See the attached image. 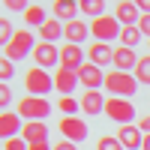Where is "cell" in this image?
Instances as JSON below:
<instances>
[{
	"mask_svg": "<svg viewBox=\"0 0 150 150\" xmlns=\"http://www.w3.org/2000/svg\"><path fill=\"white\" fill-rule=\"evenodd\" d=\"M102 87H105V90H111V96L129 99L132 93H138L141 84H138V78H135L132 72H117V69H114V72L105 75V84H102Z\"/></svg>",
	"mask_w": 150,
	"mask_h": 150,
	"instance_id": "6da1fadb",
	"label": "cell"
},
{
	"mask_svg": "<svg viewBox=\"0 0 150 150\" xmlns=\"http://www.w3.org/2000/svg\"><path fill=\"white\" fill-rule=\"evenodd\" d=\"M135 114H138V111H135V105L129 102V99H120V96L105 99V117L120 123V126H129V123L135 120Z\"/></svg>",
	"mask_w": 150,
	"mask_h": 150,
	"instance_id": "7a4b0ae2",
	"label": "cell"
},
{
	"mask_svg": "<svg viewBox=\"0 0 150 150\" xmlns=\"http://www.w3.org/2000/svg\"><path fill=\"white\" fill-rule=\"evenodd\" d=\"M18 114L27 117V123H33V120L45 123V117L51 114V102L42 99V96H24L21 102H18Z\"/></svg>",
	"mask_w": 150,
	"mask_h": 150,
	"instance_id": "3957f363",
	"label": "cell"
},
{
	"mask_svg": "<svg viewBox=\"0 0 150 150\" xmlns=\"http://www.w3.org/2000/svg\"><path fill=\"white\" fill-rule=\"evenodd\" d=\"M24 87H27L30 96H42V99H45L48 90H54V78H51L45 69L33 66V69H27V75H24Z\"/></svg>",
	"mask_w": 150,
	"mask_h": 150,
	"instance_id": "277c9868",
	"label": "cell"
},
{
	"mask_svg": "<svg viewBox=\"0 0 150 150\" xmlns=\"http://www.w3.org/2000/svg\"><path fill=\"white\" fill-rule=\"evenodd\" d=\"M33 33L30 30H18L15 36H12V42L6 45V60H12V63H18V60H24L27 54H33Z\"/></svg>",
	"mask_w": 150,
	"mask_h": 150,
	"instance_id": "5b68a950",
	"label": "cell"
},
{
	"mask_svg": "<svg viewBox=\"0 0 150 150\" xmlns=\"http://www.w3.org/2000/svg\"><path fill=\"white\" fill-rule=\"evenodd\" d=\"M90 30H93V36H96L99 42H105V45H108V42H114L117 36H120L123 27H120V21H117L114 15H102V18H96V21H93V27H90Z\"/></svg>",
	"mask_w": 150,
	"mask_h": 150,
	"instance_id": "8992f818",
	"label": "cell"
},
{
	"mask_svg": "<svg viewBox=\"0 0 150 150\" xmlns=\"http://www.w3.org/2000/svg\"><path fill=\"white\" fill-rule=\"evenodd\" d=\"M33 60L39 69H48V66H60V48L51 45V42H36L33 48Z\"/></svg>",
	"mask_w": 150,
	"mask_h": 150,
	"instance_id": "52a82bcc",
	"label": "cell"
},
{
	"mask_svg": "<svg viewBox=\"0 0 150 150\" xmlns=\"http://www.w3.org/2000/svg\"><path fill=\"white\" fill-rule=\"evenodd\" d=\"M60 135H63L66 141L78 144V141L87 138V123L81 117H63V120H60Z\"/></svg>",
	"mask_w": 150,
	"mask_h": 150,
	"instance_id": "ba28073f",
	"label": "cell"
},
{
	"mask_svg": "<svg viewBox=\"0 0 150 150\" xmlns=\"http://www.w3.org/2000/svg\"><path fill=\"white\" fill-rule=\"evenodd\" d=\"M78 84H84L87 90H99V87L105 84V72L99 66H93V63H84L78 69Z\"/></svg>",
	"mask_w": 150,
	"mask_h": 150,
	"instance_id": "9c48e42d",
	"label": "cell"
},
{
	"mask_svg": "<svg viewBox=\"0 0 150 150\" xmlns=\"http://www.w3.org/2000/svg\"><path fill=\"white\" fill-rule=\"evenodd\" d=\"M60 66L63 69H72V72H78L84 66V51H81V45H63L60 48Z\"/></svg>",
	"mask_w": 150,
	"mask_h": 150,
	"instance_id": "30bf717a",
	"label": "cell"
},
{
	"mask_svg": "<svg viewBox=\"0 0 150 150\" xmlns=\"http://www.w3.org/2000/svg\"><path fill=\"white\" fill-rule=\"evenodd\" d=\"M75 87H78V72L57 66V72H54V90H57V93H63V96H72Z\"/></svg>",
	"mask_w": 150,
	"mask_h": 150,
	"instance_id": "8fae6325",
	"label": "cell"
},
{
	"mask_svg": "<svg viewBox=\"0 0 150 150\" xmlns=\"http://www.w3.org/2000/svg\"><path fill=\"white\" fill-rule=\"evenodd\" d=\"M114 18L120 21V27H138V21H141V9L138 3H117V12H114Z\"/></svg>",
	"mask_w": 150,
	"mask_h": 150,
	"instance_id": "7c38bea8",
	"label": "cell"
},
{
	"mask_svg": "<svg viewBox=\"0 0 150 150\" xmlns=\"http://www.w3.org/2000/svg\"><path fill=\"white\" fill-rule=\"evenodd\" d=\"M87 57H90V63H93V66L102 69V66H111V63H114V48L105 45V42H93V45H90V51H87Z\"/></svg>",
	"mask_w": 150,
	"mask_h": 150,
	"instance_id": "4fadbf2b",
	"label": "cell"
},
{
	"mask_svg": "<svg viewBox=\"0 0 150 150\" xmlns=\"http://www.w3.org/2000/svg\"><path fill=\"white\" fill-rule=\"evenodd\" d=\"M117 141L126 147V150H141V144H144V135H141V129L138 126H120L117 129Z\"/></svg>",
	"mask_w": 150,
	"mask_h": 150,
	"instance_id": "5bb4252c",
	"label": "cell"
},
{
	"mask_svg": "<svg viewBox=\"0 0 150 150\" xmlns=\"http://www.w3.org/2000/svg\"><path fill=\"white\" fill-rule=\"evenodd\" d=\"M24 126H21V114L15 111V114H12V111H6V114H0V138H18V132H21Z\"/></svg>",
	"mask_w": 150,
	"mask_h": 150,
	"instance_id": "9a60e30c",
	"label": "cell"
},
{
	"mask_svg": "<svg viewBox=\"0 0 150 150\" xmlns=\"http://www.w3.org/2000/svg\"><path fill=\"white\" fill-rule=\"evenodd\" d=\"M21 138L27 141V144H48V126L39 120H33V123H24V129H21Z\"/></svg>",
	"mask_w": 150,
	"mask_h": 150,
	"instance_id": "2e32d148",
	"label": "cell"
},
{
	"mask_svg": "<svg viewBox=\"0 0 150 150\" xmlns=\"http://www.w3.org/2000/svg\"><path fill=\"white\" fill-rule=\"evenodd\" d=\"M81 111L84 114H105V96L99 90H87L81 96Z\"/></svg>",
	"mask_w": 150,
	"mask_h": 150,
	"instance_id": "e0dca14e",
	"label": "cell"
},
{
	"mask_svg": "<svg viewBox=\"0 0 150 150\" xmlns=\"http://www.w3.org/2000/svg\"><path fill=\"white\" fill-rule=\"evenodd\" d=\"M63 36L69 39V45H78V42H84L87 36H90V27H87L81 18H75V21H69L63 27Z\"/></svg>",
	"mask_w": 150,
	"mask_h": 150,
	"instance_id": "ac0fdd59",
	"label": "cell"
},
{
	"mask_svg": "<svg viewBox=\"0 0 150 150\" xmlns=\"http://www.w3.org/2000/svg\"><path fill=\"white\" fill-rule=\"evenodd\" d=\"M114 66H117V72H135V66H138V57H135V51L132 48H117L114 51Z\"/></svg>",
	"mask_w": 150,
	"mask_h": 150,
	"instance_id": "d6986e66",
	"label": "cell"
},
{
	"mask_svg": "<svg viewBox=\"0 0 150 150\" xmlns=\"http://www.w3.org/2000/svg\"><path fill=\"white\" fill-rule=\"evenodd\" d=\"M63 27H66V24L63 21H57V18H48L45 24H42V27H39V36H42V42H57L60 39V36H63Z\"/></svg>",
	"mask_w": 150,
	"mask_h": 150,
	"instance_id": "ffe728a7",
	"label": "cell"
},
{
	"mask_svg": "<svg viewBox=\"0 0 150 150\" xmlns=\"http://www.w3.org/2000/svg\"><path fill=\"white\" fill-rule=\"evenodd\" d=\"M75 12H78V3H72V0H57L54 3V18L57 21L60 18H66V24L75 21Z\"/></svg>",
	"mask_w": 150,
	"mask_h": 150,
	"instance_id": "44dd1931",
	"label": "cell"
},
{
	"mask_svg": "<svg viewBox=\"0 0 150 150\" xmlns=\"http://www.w3.org/2000/svg\"><path fill=\"white\" fill-rule=\"evenodd\" d=\"M78 12H84V15L87 18H102L105 15V3H102V0H81V3H78Z\"/></svg>",
	"mask_w": 150,
	"mask_h": 150,
	"instance_id": "7402d4cb",
	"label": "cell"
},
{
	"mask_svg": "<svg viewBox=\"0 0 150 150\" xmlns=\"http://www.w3.org/2000/svg\"><path fill=\"white\" fill-rule=\"evenodd\" d=\"M24 21H27L30 27H42V24L48 21V18H45V9H42L39 3H33V6H27V12H24Z\"/></svg>",
	"mask_w": 150,
	"mask_h": 150,
	"instance_id": "603a6c76",
	"label": "cell"
},
{
	"mask_svg": "<svg viewBox=\"0 0 150 150\" xmlns=\"http://www.w3.org/2000/svg\"><path fill=\"white\" fill-rule=\"evenodd\" d=\"M81 108L78 99H72V96H60V102H57V111L60 114H66V117H75V111Z\"/></svg>",
	"mask_w": 150,
	"mask_h": 150,
	"instance_id": "cb8c5ba5",
	"label": "cell"
},
{
	"mask_svg": "<svg viewBox=\"0 0 150 150\" xmlns=\"http://www.w3.org/2000/svg\"><path fill=\"white\" fill-rule=\"evenodd\" d=\"M120 42H123V48H135V42H141V30L138 27H123L120 30Z\"/></svg>",
	"mask_w": 150,
	"mask_h": 150,
	"instance_id": "d4e9b609",
	"label": "cell"
},
{
	"mask_svg": "<svg viewBox=\"0 0 150 150\" xmlns=\"http://www.w3.org/2000/svg\"><path fill=\"white\" fill-rule=\"evenodd\" d=\"M135 78H138V84H150V54L138 60V66H135Z\"/></svg>",
	"mask_w": 150,
	"mask_h": 150,
	"instance_id": "484cf974",
	"label": "cell"
},
{
	"mask_svg": "<svg viewBox=\"0 0 150 150\" xmlns=\"http://www.w3.org/2000/svg\"><path fill=\"white\" fill-rule=\"evenodd\" d=\"M96 150H126V147L117 141V135H102V138L96 141Z\"/></svg>",
	"mask_w": 150,
	"mask_h": 150,
	"instance_id": "4316f807",
	"label": "cell"
},
{
	"mask_svg": "<svg viewBox=\"0 0 150 150\" xmlns=\"http://www.w3.org/2000/svg\"><path fill=\"white\" fill-rule=\"evenodd\" d=\"M12 36H15V30H12V21L9 18H0V45H9L12 42Z\"/></svg>",
	"mask_w": 150,
	"mask_h": 150,
	"instance_id": "83f0119b",
	"label": "cell"
},
{
	"mask_svg": "<svg viewBox=\"0 0 150 150\" xmlns=\"http://www.w3.org/2000/svg\"><path fill=\"white\" fill-rule=\"evenodd\" d=\"M12 75H15V63H12V60H6V57H0V81H9Z\"/></svg>",
	"mask_w": 150,
	"mask_h": 150,
	"instance_id": "f1b7e54d",
	"label": "cell"
},
{
	"mask_svg": "<svg viewBox=\"0 0 150 150\" xmlns=\"http://www.w3.org/2000/svg\"><path fill=\"white\" fill-rule=\"evenodd\" d=\"M9 102H12V87L0 81V108H9Z\"/></svg>",
	"mask_w": 150,
	"mask_h": 150,
	"instance_id": "f546056e",
	"label": "cell"
},
{
	"mask_svg": "<svg viewBox=\"0 0 150 150\" xmlns=\"http://www.w3.org/2000/svg\"><path fill=\"white\" fill-rule=\"evenodd\" d=\"M6 150H30V144L24 141V138H9L6 141Z\"/></svg>",
	"mask_w": 150,
	"mask_h": 150,
	"instance_id": "4dcf8cb0",
	"label": "cell"
},
{
	"mask_svg": "<svg viewBox=\"0 0 150 150\" xmlns=\"http://www.w3.org/2000/svg\"><path fill=\"white\" fill-rule=\"evenodd\" d=\"M138 30H141V36H147V39H150V15H141V21H138Z\"/></svg>",
	"mask_w": 150,
	"mask_h": 150,
	"instance_id": "1f68e13d",
	"label": "cell"
},
{
	"mask_svg": "<svg viewBox=\"0 0 150 150\" xmlns=\"http://www.w3.org/2000/svg\"><path fill=\"white\" fill-rule=\"evenodd\" d=\"M12 12H27V3H24V0H9V3H6Z\"/></svg>",
	"mask_w": 150,
	"mask_h": 150,
	"instance_id": "d6a6232c",
	"label": "cell"
},
{
	"mask_svg": "<svg viewBox=\"0 0 150 150\" xmlns=\"http://www.w3.org/2000/svg\"><path fill=\"white\" fill-rule=\"evenodd\" d=\"M138 129H141L144 135H150V114H141V120H138Z\"/></svg>",
	"mask_w": 150,
	"mask_h": 150,
	"instance_id": "836d02e7",
	"label": "cell"
},
{
	"mask_svg": "<svg viewBox=\"0 0 150 150\" xmlns=\"http://www.w3.org/2000/svg\"><path fill=\"white\" fill-rule=\"evenodd\" d=\"M54 150H78V147H75V144H72V141H60V144H57V147H54Z\"/></svg>",
	"mask_w": 150,
	"mask_h": 150,
	"instance_id": "e575fe53",
	"label": "cell"
},
{
	"mask_svg": "<svg viewBox=\"0 0 150 150\" xmlns=\"http://www.w3.org/2000/svg\"><path fill=\"white\" fill-rule=\"evenodd\" d=\"M138 9H141V15H150V0H141Z\"/></svg>",
	"mask_w": 150,
	"mask_h": 150,
	"instance_id": "d590c367",
	"label": "cell"
},
{
	"mask_svg": "<svg viewBox=\"0 0 150 150\" xmlns=\"http://www.w3.org/2000/svg\"><path fill=\"white\" fill-rule=\"evenodd\" d=\"M30 150H51L48 144H30Z\"/></svg>",
	"mask_w": 150,
	"mask_h": 150,
	"instance_id": "8d00e7d4",
	"label": "cell"
},
{
	"mask_svg": "<svg viewBox=\"0 0 150 150\" xmlns=\"http://www.w3.org/2000/svg\"><path fill=\"white\" fill-rule=\"evenodd\" d=\"M141 150H150V135H144V144H141Z\"/></svg>",
	"mask_w": 150,
	"mask_h": 150,
	"instance_id": "74e56055",
	"label": "cell"
}]
</instances>
